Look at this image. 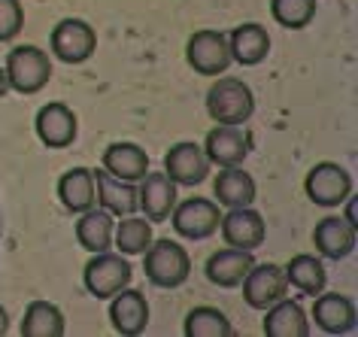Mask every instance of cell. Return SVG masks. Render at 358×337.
<instances>
[{"label": "cell", "mask_w": 358, "mask_h": 337, "mask_svg": "<svg viewBox=\"0 0 358 337\" xmlns=\"http://www.w3.org/2000/svg\"><path fill=\"white\" fill-rule=\"evenodd\" d=\"M143 271L152 286L158 289H176L189 280L192 259L176 241H155L146 246V259H143Z\"/></svg>", "instance_id": "6da1fadb"}, {"label": "cell", "mask_w": 358, "mask_h": 337, "mask_svg": "<svg viewBox=\"0 0 358 337\" xmlns=\"http://www.w3.org/2000/svg\"><path fill=\"white\" fill-rule=\"evenodd\" d=\"M313 319L325 334H349L355 328V304L346 295H322L313 301Z\"/></svg>", "instance_id": "ac0fdd59"}, {"label": "cell", "mask_w": 358, "mask_h": 337, "mask_svg": "<svg viewBox=\"0 0 358 337\" xmlns=\"http://www.w3.org/2000/svg\"><path fill=\"white\" fill-rule=\"evenodd\" d=\"M37 137L49 149H64L76 140V113L67 103H46L37 113Z\"/></svg>", "instance_id": "5bb4252c"}, {"label": "cell", "mask_w": 358, "mask_h": 337, "mask_svg": "<svg viewBox=\"0 0 358 337\" xmlns=\"http://www.w3.org/2000/svg\"><path fill=\"white\" fill-rule=\"evenodd\" d=\"M185 58H189L194 73H201V76L225 73L228 64H231L228 37L222 31H198V34H192L189 46H185Z\"/></svg>", "instance_id": "52a82bcc"}, {"label": "cell", "mask_w": 358, "mask_h": 337, "mask_svg": "<svg viewBox=\"0 0 358 337\" xmlns=\"http://www.w3.org/2000/svg\"><path fill=\"white\" fill-rule=\"evenodd\" d=\"M103 171H110L115 180L137 182L149 171V155L137 143H113L103 152Z\"/></svg>", "instance_id": "44dd1931"}, {"label": "cell", "mask_w": 358, "mask_h": 337, "mask_svg": "<svg viewBox=\"0 0 358 337\" xmlns=\"http://www.w3.org/2000/svg\"><path fill=\"white\" fill-rule=\"evenodd\" d=\"M24 28V10L19 0H0V43H10Z\"/></svg>", "instance_id": "4dcf8cb0"}, {"label": "cell", "mask_w": 358, "mask_h": 337, "mask_svg": "<svg viewBox=\"0 0 358 337\" xmlns=\"http://www.w3.org/2000/svg\"><path fill=\"white\" fill-rule=\"evenodd\" d=\"M303 189L316 207H340L352 194V176L334 162H319L310 167Z\"/></svg>", "instance_id": "277c9868"}, {"label": "cell", "mask_w": 358, "mask_h": 337, "mask_svg": "<svg viewBox=\"0 0 358 337\" xmlns=\"http://www.w3.org/2000/svg\"><path fill=\"white\" fill-rule=\"evenodd\" d=\"M6 331H10V316H6V310L0 307V337H3Z\"/></svg>", "instance_id": "1f68e13d"}, {"label": "cell", "mask_w": 358, "mask_h": 337, "mask_svg": "<svg viewBox=\"0 0 358 337\" xmlns=\"http://www.w3.org/2000/svg\"><path fill=\"white\" fill-rule=\"evenodd\" d=\"M255 110V97L249 92L246 83H240L234 76L216 79L207 92V113L219 125H243Z\"/></svg>", "instance_id": "7a4b0ae2"}, {"label": "cell", "mask_w": 358, "mask_h": 337, "mask_svg": "<svg viewBox=\"0 0 358 337\" xmlns=\"http://www.w3.org/2000/svg\"><path fill=\"white\" fill-rule=\"evenodd\" d=\"M110 322L119 334L124 337H134L140 331H146L149 325V301L143 292L137 289H128L124 286L122 292L113 295V304H110Z\"/></svg>", "instance_id": "7c38bea8"}, {"label": "cell", "mask_w": 358, "mask_h": 337, "mask_svg": "<svg viewBox=\"0 0 358 337\" xmlns=\"http://www.w3.org/2000/svg\"><path fill=\"white\" fill-rule=\"evenodd\" d=\"M64 313L49 301H34L24 310L22 334L24 337H61L64 334Z\"/></svg>", "instance_id": "484cf974"}, {"label": "cell", "mask_w": 358, "mask_h": 337, "mask_svg": "<svg viewBox=\"0 0 358 337\" xmlns=\"http://www.w3.org/2000/svg\"><path fill=\"white\" fill-rule=\"evenodd\" d=\"M113 228H115V222L113 216L106 210H92L88 207L83 213V219L76 222V241L83 250L88 252H106L113 246Z\"/></svg>", "instance_id": "cb8c5ba5"}, {"label": "cell", "mask_w": 358, "mask_h": 337, "mask_svg": "<svg viewBox=\"0 0 358 337\" xmlns=\"http://www.w3.org/2000/svg\"><path fill=\"white\" fill-rule=\"evenodd\" d=\"M113 243L119 246L122 255H143L146 246L152 243V222L137 219V216H124L119 225L113 228Z\"/></svg>", "instance_id": "83f0119b"}, {"label": "cell", "mask_w": 358, "mask_h": 337, "mask_svg": "<svg viewBox=\"0 0 358 337\" xmlns=\"http://www.w3.org/2000/svg\"><path fill=\"white\" fill-rule=\"evenodd\" d=\"M164 173L173 180L176 185H201L210 173V162L203 155V149L192 140H182V143L170 146L164 155Z\"/></svg>", "instance_id": "9c48e42d"}, {"label": "cell", "mask_w": 358, "mask_h": 337, "mask_svg": "<svg viewBox=\"0 0 358 337\" xmlns=\"http://www.w3.org/2000/svg\"><path fill=\"white\" fill-rule=\"evenodd\" d=\"M285 273L276 264H252L249 273L243 277V301L252 310H267L276 304L280 298H285Z\"/></svg>", "instance_id": "30bf717a"}, {"label": "cell", "mask_w": 358, "mask_h": 337, "mask_svg": "<svg viewBox=\"0 0 358 337\" xmlns=\"http://www.w3.org/2000/svg\"><path fill=\"white\" fill-rule=\"evenodd\" d=\"M252 264H255L252 250H234V246H228V250H219L216 255L207 259V280L219 289H234L243 282Z\"/></svg>", "instance_id": "e0dca14e"}, {"label": "cell", "mask_w": 358, "mask_h": 337, "mask_svg": "<svg viewBox=\"0 0 358 337\" xmlns=\"http://www.w3.org/2000/svg\"><path fill=\"white\" fill-rule=\"evenodd\" d=\"M94 173V192L101 207L110 216H131L137 210V189L124 180H115L110 171H92Z\"/></svg>", "instance_id": "ffe728a7"}, {"label": "cell", "mask_w": 358, "mask_h": 337, "mask_svg": "<svg viewBox=\"0 0 358 337\" xmlns=\"http://www.w3.org/2000/svg\"><path fill=\"white\" fill-rule=\"evenodd\" d=\"M6 83L19 94H37L52 76V61L37 46H15L6 58Z\"/></svg>", "instance_id": "3957f363"}, {"label": "cell", "mask_w": 358, "mask_h": 337, "mask_svg": "<svg viewBox=\"0 0 358 337\" xmlns=\"http://www.w3.org/2000/svg\"><path fill=\"white\" fill-rule=\"evenodd\" d=\"M173 228L179 237H189V241H203V237L216 234L222 210L216 207V201L210 198H189L179 207H173Z\"/></svg>", "instance_id": "ba28073f"}, {"label": "cell", "mask_w": 358, "mask_h": 337, "mask_svg": "<svg viewBox=\"0 0 358 337\" xmlns=\"http://www.w3.org/2000/svg\"><path fill=\"white\" fill-rule=\"evenodd\" d=\"M313 243H316L319 255H325L331 261H340L355 250V225H349L340 216H325L313 228Z\"/></svg>", "instance_id": "9a60e30c"}, {"label": "cell", "mask_w": 358, "mask_h": 337, "mask_svg": "<svg viewBox=\"0 0 358 337\" xmlns=\"http://www.w3.org/2000/svg\"><path fill=\"white\" fill-rule=\"evenodd\" d=\"M213 194H216L219 203H225L228 210L234 207H249L255 201V180L246 171L237 167H225L216 176V185H213Z\"/></svg>", "instance_id": "d4e9b609"}, {"label": "cell", "mask_w": 358, "mask_h": 337, "mask_svg": "<svg viewBox=\"0 0 358 337\" xmlns=\"http://www.w3.org/2000/svg\"><path fill=\"white\" fill-rule=\"evenodd\" d=\"M6 88H10V83H6V70H3V64H0V97L6 94Z\"/></svg>", "instance_id": "836d02e7"}, {"label": "cell", "mask_w": 358, "mask_h": 337, "mask_svg": "<svg viewBox=\"0 0 358 337\" xmlns=\"http://www.w3.org/2000/svg\"><path fill=\"white\" fill-rule=\"evenodd\" d=\"M58 198L70 213H85L88 207H94L97 192H94V173L88 167H73L61 176L58 182Z\"/></svg>", "instance_id": "603a6c76"}, {"label": "cell", "mask_w": 358, "mask_h": 337, "mask_svg": "<svg viewBox=\"0 0 358 337\" xmlns=\"http://www.w3.org/2000/svg\"><path fill=\"white\" fill-rule=\"evenodd\" d=\"M219 228L225 243L234 246V250H255V246L264 243V234H267L264 219L252 207H234L228 216H222Z\"/></svg>", "instance_id": "4fadbf2b"}, {"label": "cell", "mask_w": 358, "mask_h": 337, "mask_svg": "<svg viewBox=\"0 0 358 337\" xmlns=\"http://www.w3.org/2000/svg\"><path fill=\"white\" fill-rule=\"evenodd\" d=\"M264 334L267 337H307L310 334V322L301 304L294 301L280 298L276 304L267 307L264 316Z\"/></svg>", "instance_id": "7402d4cb"}, {"label": "cell", "mask_w": 358, "mask_h": 337, "mask_svg": "<svg viewBox=\"0 0 358 337\" xmlns=\"http://www.w3.org/2000/svg\"><path fill=\"white\" fill-rule=\"evenodd\" d=\"M176 182L167 173H149L143 176V185L137 189V207H143V216L149 222H167V216L176 207Z\"/></svg>", "instance_id": "8fae6325"}, {"label": "cell", "mask_w": 358, "mask_h": 337, "mask_svg": "<svg viewBox=\"0 0 358 337\" xmlns=\"http://www.w3.org/2000/svg\"><path fill=\"white\" fill-rule=\"evenodd\" d=\"M83 282L94 298H113L115 292H122L131 282V264L122 255L113 252H94V259L85 264Z\"/></svg>", "instance_id": "8992f818"}, {"label": "cell", "mask_w": 358, "mask_h": 337, "mask_svg": "<svg viewBox=\"0 0 358 337\" xmlns=\"http://www.w3.org/2000/svg\"><path fill=\"white\" fill-rule=\"evenodd\" d=\"M249 152V140L237 125H219L207 134L203 143V155L207 162L219 164V167H237L243 164V158Z\"/></svg>", "instance_id": "2e32d148"}, {"label": "cell", "mask_w": 358, "mask_h": 337, "mask_svg": "<svg viewBox=\"0 0 358 337\" xmlns=\"http://www.w3.org/2000/svg\"><path fill=\"white\" fill-rule=\"evenodd\" d=\"M228 49H231V61L243 67H252V64H262L271 52V37L262 24L249 22V24H240V28L231 31L228 37Z\"/></svg>", "instance_id": "d6986e66"}, {"label": "cell", "mask_w": 358, "mask_h": 337, "mask_svg": "<svg viewBox=\"0 0 358 337\" xmlns=\"http://www.w3.org/2000/svg\"><path fill=\"white\" fill-rule=\"evenodd\" d=\"M182 331L189 337H231L234 325L228 322V316L216 307H194L185 316Z\"/></svg>", "instance_id": "f1b7e54d"}, {"label": "cell", "mask_w": 358, "mask_h": 337, "mask_svg": "<svg viewBox=\"0 0 358 337\" xmlns=\"http://www.w3.org/2000/svg\"><path fill=\"white\" fill-rule=\"evenodd\" d=\"M271 13L282 28L301 31L316 15V0H271Z\"/></svg>", "instance_id": "f546056e"}, {"label": "cell", "mask_w": 358, "mask_h": 337, "mask_svg": "<svg viewBox=\"0 0 358 337\" xmlns=\"http://www.w3.org/2000/svg\"><path fill=\"white\" fill-rule=\"evenodd\" d=\"M282 273H285V282L301 289L303 295H319V292H325V280H328L325 264L319 259H313V255H294Z\"/></svg>", "instance_id": "4316f807"}, {"label": "cell", "mask_w": 358, "mask_h": 337, "mask_svg": "<svg viewBox=\"0 0 358 337\" xmlns=\"http://www.w3.org/2000/svg\"><path fill=\"white\" fill-rule=\"evenodd\" d=\"M343 203H346V222H349V225H355V203L349 201V198Z\"/></svg>", "instance_id": "d6a6232c"}, {"label": "cell", "mask_w": 358, "mask_h": 337, "mask_svg": "<svg viewBox=\"0 0 358 337\" xmlns=\"http://www.w3.org/2000/svg\"><path fill=\"white\" fill-rule=\"evenodd\" d=\"M52 52H55L58 61L64 64H83L94 55L97 49V37L94 28L83 19H61L52 31Z\"/></svg>", "instance_id": "5b68a950"}]
</instances>
